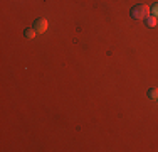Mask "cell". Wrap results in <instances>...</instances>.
<instances>
[{
  "mask_svg": "<svg viewBox=\"0 0 158 152\" xmlns=\"http://www.w3.org/2000/svg\"><path fill=\"white\" fill-rule=\"evenodd\" d=\"M130 14H131V17H133V19H136V20H141V19H145L146 15L150 14V7L146 5V3H138V5L131 7Z\"/></svg>",
  "mask_w": 158,
  "mask_h": 152,
  "instance_id": "obj_1",
  "label": "cell"
},
{
  "mask_svg": "<svg viewBox=\"0 0 158 152\" xmlns=\"http://www.w3.org/2000/svg\"><path fill=\"white\" fill-rule=\"evenodd\" d=\"M32 27L35 29L37 34H44V32H46V29H47V20H46V19H35L34 24H32Z\"/></svg>",
  "mask_w": 158,
  "mask_h": 152,
  "instance_id": "obj_2",
  "label": "cell"
},
{
  "mask_svg": "<svg viewBox=\"0 0 158 152\" xmlns=\"http://www.w3.org/2000/svg\"><path fill=\"white\" fill-rule=\"evenodd\" d=\"M145 22H146V25L152 29V27H155V25H156V17H155V15H152V14H148L145 17Z\"/></svg>",
  "mask_w": 158,
  "mask_h": 152,
  "instance_id": "obj_3",
  "label": "cell"
},
{
  "mask_svg": "<svg viewBox=\"0 0 158 152\" xmlns=\"http://www.w3.org/2000/svg\"><path fill=\"white\" fill-rule=\"evenodd\" d=\"M148 98H152V100H158V88H150L148 90Z\"/></svg>",
  "mask_w": 158,
  "mask_h": 152,
  "instance_id": "obj_4",
  "label": "cell"
},
{
  "mask_svg": "<svg viewBox=\"0 0 158 152\" xmlns=\"http://www.w3.org/2000/svg\"><path fill=\"white\" fill-rule=\"evenodd\" d=\"M35 36H37V32H35V29H34V27L25 30V37H27V39H32V37H35Z\"/></svg>",
  "mask_w": 158,
  "mask_h": 152,
  "instance_id": "obj_5",
  "label": "cell"
},
{
  "mask_svg": "<svg viewBox=\"0 0 158 152\" xmlns=\"http://www.w3.org/2000/svg\"><path fill=\"white\" fill-rule=\"evenodd\" d=\"M150 14L155 15V17L158 19V2H156V3H153V5L150 7Z\"/></svg>",
  "mask_w": 158,
  "mask_h": 152,
  "instance_id": "obj_6",
  "label": "cell"
}]
</instances>
